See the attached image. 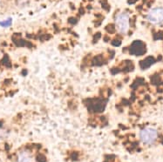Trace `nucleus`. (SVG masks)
I'll list each match as a JSON object with an SVG mask.
<instances>
[{
  "instance_id": "nucleus-2",
  "label": "nucleus",
  "mask_w": 163,
  "mask_h": 162,
  "mask_svg": "<svg viewBox=\"0 0 163 162\" xmlns=\"http://www.w3.org/2000/svg\"><path fill=\"white\" fill-rule=\"evenodd\" d=\"M147 20L154 25L160 24L163 22V8L157 7L152 9L147 14Z\"/></svg>"
},
{
  "instance_id": "nucleus-3",
  "label": "nucleus",
  "mask_w": 163,
  "mask_h": 162,
  "mask_svg": "<svg viewBox=\"0 0 163 162\" xmlns=\"http://www.w3.org/2000/svg\"><path fill=\"white\" fill-rule=\"evenodd\" d=\"M116 26L120 33H126L129 27V17L126 13H121L116 18Z\"/></svg>"
},
{
  "instance_id": "nucleus-4",
  "label": "nucleus",
  "mask_w": 163,
  "mask_h": 162,
  "mask_svg": "<svg viewBox=\"0 0 163 162\" xmlns=\"http://www.w3.org/2000/svg\"><path fill=\"white\" fill-rule=\"evenodd\" d=\"M10 24H11V19H10V18H8L7 20L3 21V22L0 23V25H1L2 26H5V27L9 26V25H10Z\"/></svg>"
},
{
  "instance_id": "nucleus-1",
  "label": "nucleus",
  "mask_w": 163,
  "mask_h": 162,
  "mask_svg": "<svg viewBox=\"0 0 163 162\" xmlns=\"http://www.w3.org/2000/svg\"><path fill=\"white\" fill-rule=\"evenodd\" d=\"M157 131L154 128H151V127H147L145 129H142L139 133V138L146 145L153 144L157 140Z\"/></svg>"
}]
</instances>
